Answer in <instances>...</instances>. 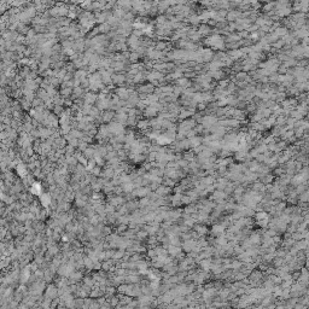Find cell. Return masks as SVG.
Here are the masks:
<instances>
[{
	"label": "cell",
	"mask_w": 309,
	"mask_h": 309,
	"mask_svg": "<svg viewBox=\"0 0 309 309\" xmlns=\"http://www.w3.org/2000/svg\"><path fill=\"white\" fill-rule=\"evenodd\" d=\"M30 191H32V193H34V195H36V196H41V195H42V186H41V183H40V182H34V183L32 185V189H30Z\"/></svg>",
	"instance_id": "1"
},
{
	"label": "cell",
	"mask_w": 309,
	"mask_h": 309,
	"mask_svg": "<svg viewBox=\"0 0 309 309\" xmlns=\"http://www.w3.org/2000/svg\"><path fill=\"white\" fill-rule=\"evenodd\" d=\"M40 201H41V203H42L44 206H48L50 203H51V197H50L48 193H45V195H41V196H40Z\"/></svg>",
	"instance_id": "2"
},
{
	"label": "cell",
	"mask_w": 309,
	"mask_h": 309,
	"mask_svg": "<svg viewBox=\"0 0 309 309\" xmlns=\"http://www.w3.org/2000/svg\"><path fill=\"white\" fill-rule=\"evenodd\" d=\"M17 172L19 173L21 176H25V174H27V172H25V169H24V167H23L22 164L17 166Z\"/></svg>",
	"instance_id": "3"
}]
</instances>
